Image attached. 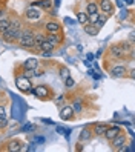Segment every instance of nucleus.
<instances>
[{"instance_id": "5", "label": "nucleus", "mask_w": 135, "mask_h": 152, "mask_svg": "<svg viewBox=\"0 0 135 152\" xmlns=\"http://www.w3.org/2000/svg\"><path fill=\"white\" fill-rule=\"evenodd\" d=\"M111 54H112L114 58H118L120 60V58H124L128 52L121 48V45H112V46H111Z\"/></svg>"}, {"instance_id": "32", "label": "nucleus", "mask_w": 135, "mask_h": 152, "mask_svg": "<svg viewBox=\"0 0 135 152\" xmlns=\"http://www.w3.org/2000/svg\"><path fill=\"white\" fill-rule=\"evenodd\" d=\"M0 97H2V92H0Z\"/></svg>"}, {"instance_id": "1", "label": "nucleus", "mask_w": 135, "mask_h": 152, "mask_svg": "<svg viewBox=\"0 0 135 152\" xmlns=\"http://www.w3.org/2000/svg\"><path fill=\"white\" fill-rule=\"evenodd\" d=\"M19 45L22 48H34L35 46V42H34V32L26 29L22 32V35L19 37Z\"/></svg>"}, {"instance_id": "14", "label": "nucleus", "mask_w": 135, "mask_h": 152, "mask_svg": "<svg viewBox=\"0 0 135 152\" xmlns=\"http://www.w3.org/2000/svg\"><path fill=\"white\" fill-rule=\"evenodd\" d=\"M45 29H46V32H60V25L57 22H46L45 23Z\"/></svg>"}, {"instance_id": "6", "label": "nucleus", "mask_w": 135, "mask_h": 152, "mask_svg": "<svg viewBox=\"0 0 135 152\" xmlns=\"http://www.w3.org/2000/svg\"><path fill=\"white\" fill-rule=\"evenodd\" d=\"M120 132H121V129H120L118 126H111V128H107V129H106V132L103 134V137H104L106 140H109V141H111L114 137L118 135Z\"/></svg>"}, {"instance_id": "28", "label": "nucleus", "mask_w": 135, "mask_h": 152, "mask_svg": "<svg viewBox=\"0 0 135 152\" xmlns=\"http://www.w3.org/2000/svg\"><path fill=\"white\" fill-rule=\"evenodd\" d=\"M72 109H74V112H82V103H80V102L74 103V106H72Z\"/></svg>"}, {"instance_id": "8", "label": "nucleus", "mask_w": 135, "mask_h": 152, "mask_svg": "<svg viewBox=\"0 0 135 152\" xmlns=\"http://www.w3.org/2000/svg\"><path fill=\"white\" fill-rule=\"evenodd\" d=\"M31 92L35 97H40V98H48L49 97V89L46 86H39V88H35V89H31Z\"/></svg>"}, {"instance_id": "12", "label": "nucleus", "mask_w": 135, "mask_h": 152, "mask_svg": "<svg viewBox=\"0 0 135 152\" xmlns=\"http://www.w3.org/2000/svg\"><path fill=\"white\" fill-rule=\"evenodd\" d=\"M45 39H46L48 42H51L52 45H58V43H61V35L58 34V32H48L46 35H45Z\"/></svg>"}, {"instance_id": "10", "label": "nucleus", "mask_w": 135, "mask_h": 152, "mask_svg": "<svg viewBox=\"0 0 135 152\" xmlns=\"http://www.w3.org/2000/svg\"><path fill=\"white\" fill-rule=\"evenodd\" d=\"M40 15H42V11H39V8H35V6L29 8L26 11V19H29V20H39Z\"/></svg>"}, {"instance_id": "30", "label": "nucleus", "mask_w": 135, "mask_h": 152, "mask_svg": "<svg viewBox=\"0 0 135 152\" xmlns=\"http://www.w3.org/2000/svg\"><path fill=\"white\" fill-rule=\"evenodd\" d=\"M0 117H6V109H5V106L0 104Z\"/></svg>"}, {"instance_id": "2", "label": "nucleus", "mask_w": 135, "mask_h": 152, "mask_svg": "<svg viewBox=\"0 0 135 152\" xmlns=\"http://www.w3.org/2000/svg\"><path fill=\"white\" fill-rule=\"evenodd\" d=\"M15 85H17V88H19L22 92H31V89H32L31 80H29L28 77H25V75L17 77V78H15Z\"/></svg>"}, {"instance_id": "24", "label": "nucleus", "mask_w": 135, "mask_h": 152, "mask_svg": "<svg viewBox=\"0 0 135 152\" xmlns=\"http://www.w3.org/2000/svg\"><path fill=\"white\" fill-rule=\"evenodd\" d=\"M65 86H66L68 89L74 88V86H75V80H74L72 77H68V78H65Z\"/></svg>"}, {"instance_id": "11", "label": "nucleus", "mask_w": 135, "mask_h": 152, "mask_svg": "<svg viewBox=\"0 0 135 152\" xmlns=\"http://www.w3.org/2000/svg\"><path fill=\"white\" fill-rule=\"evenodd\" d=\"M6 151H9V152H19V151H22V141L20 140H11V141H8Z\"/></svg>"}, {"instance_id": "15", "label": "nucleus", "mask_w": 135, "mask_h": 152, "mask_svg": "<svg viewBox=\"0 0 135 152\" xmlns=\"http://www.w3.org/2000/svg\"><path fill=\"white\" fill-rule=\"evenodd\" d=\"M37 66H39V60L37 58H28L23 63V69H28V71H34Z\"/></svg>"}, {"instance_id": "29", "label": "nucleus", "mask_w": 135, "mask_h": 152, "mask_svg": "<svg viewBox=\"0 0 135 152\" xmlns=\"http://www.w3.org/2000/svg\"><path fill=\"white\" fill-rule=\"evenodd\" d=\"M11 28L19 29V28H20V22H19V20H12V22H11Z\"/></svg>"}, {"instance_id": "13", "label": "nucleus", "mask_w": 135, "mask_h": 152, "mask_svg": "<svg viewBox=\"0 0 135 152\" xmlns=\"http://www.w3.org/2000/svg\"><path fill=\"white\" fill-rule=\"evenodd\" d=\"M100 10H101L106 15H109V14L114 11L112 2H111V0H101V2H100Z\"/></svg>"}, {"instance_id": "26", "label": "nucleus", "mask_w": 135, "mask_h": 152, "mask_svg": "<svg viewBox=\"0 0 135 152\" xmlns=\"http://www.w3.org/2000/svg\"><path fill=\"white\" fill-rule=\"evenodd\" d=\"M60 77L61 78H68L69 77V69L68 68H61L60 69Z\"/></svg>"}, {"instance_id": "16", "label": "nucleus", "mask_w": 135, "mask_h": 152, "mask_svg": "<svg viewBox=\"0 0 135 152\" xmlns=\"http://www.w3.org/2000/svg\"><path fill=\"white\" fill-rule=\"evenodd\" d=\"M54 46H55V45H52V43H51V42H48L46 39H45L43 42H40V43H39V49H40L42 52L52 51V49H54Z\"/></svg>"}, {"instance_id": "17", "label": "nucleus", "mask_w": 135, "mask_h": 152, "mask_svg": "<svg viewBox=\"0 0 135 152\" xmlns=\"http://www.w3.org/2000/svg\"><path fill=\"white\" fill-rule=\"evenodd\" d=\"M85 32L88 35H97L98 34V28L95 25H92V23H86L85 25Z\"/></svg>"}, {"instance_id": "22", "label": "nucleus", "mask_w": 135, "mask_h": 152, "mask_svg": "<svg viewBox=\"0 0 135 152\" xmlns=\"http://www.w3.org/2000/svg\"><path fill=\"white\" fill-rule=\"evenodd\" d=\"M95 12H98V5L94 3V2H89L88 3V12L86 14H95Z\"/></svg>"}, {"instance_id": "23", "label": "nucleus", "mask_w": 135, "mask_h": 152, "mask_svg": "<svg viewBox=\"0 0 135 152\" xmlns=\"http://www.w3.org/2000/svg\"><path fill=\"white\" fill-rule=\"evenodd\" d=\"M106 19H107V15L104 14V15H98V19H97V22L94 23L97 28H101V26L104 25V22H106Z\"/></svg>"}, {"instance_id": "21", "label": "nucleus", "mask_w": 135, "mask_h": 152, "mask_svg": "<svg viewBox=\"0 0 135 152\" xmlns=\"http://www.w3.org/2000/svg\"><path fill=\"white\" fill-rule=\"evenodd\" d=\"M92 137V131H89V129H83L82 134H80V140L82 141H86Z\"/></svg>"}, {"instance_id": "18", "label": "nucleus", "mask_w": 135, "mask_h": 152, "mask_svg": "<svg viewBox=\"0 0 135 152\" xmlns=\"http://www.w3.org/2000/svg\"><path fill=\"white\" fill-rule=\"evenodd\" d=\"M106 129H107V126L106 124H95L94 126V131H92V134H95V135H103V134L106 132Z\"/></svg>"}, {"instance_id": "4", "label": "nucleus", "mask_w": 135, "mask_h": 152, "mask_svg": "<svg viewBox=\"0 0 135 152\" xmlns=\"http://www.w3.org/2000/svg\"><path fill=\"white\" fill-rule=\"evenodd\" d=\"M2 35H3V40H6V42H14V40H19V37L22 35V31H20V29L9 28V29H6Z\"/></svg>"}, {"instance_id": "19", "label": "nucleus", "mask_w": 135, "mask_h": 152, "mask_svg": "<svg viewBox=\"0 0 135 152\" xmlns=\"http://www.w3.org/2000/svg\"><path fill=\"white\" fill-rule=\"evenodd\" d=\"M11 28V20H8V19H0V32H5L6 29H9Z\"/></svg>"}, {"instance_id": "25", "label": "nucleus", "mask_w": 135, "mask_h": 152, "mask_svg": "<svg viewBox=\"0 0 135 152\" xmlns=\"http://www.w3.org/2000/svg\"><path fill=\"white\" fill-rule=\"evenodd\" d=\"M43 40H45V35H43V34H40V32H39V34H34L35 46H39V43H40V42H43Z\"/></svg>"}, {"instance_id": "31", "label": "nucleus", "mask_w": 135, "mask_h": 152, "mask_svg": "<svg viewBox=\"0 0 135 152\" xmlns=\"http://www.w3.org/2000/svg\"><path fill=\"white\" fill-rule=\"evenodd\" d=\"M0 17H3V11L2 10H0Z\"/></svg>"}, {"instance_id": "9", "label": "nucleus", "mask_w": 135, "mask_h": 152, "mask_svg": "<svg viewBox=\"0 0 135 152\" xmlns=\"http://www.w3.org/2000/svg\"><path fill=\"white\" fill-rule=\"evenodd\" d=\"M126 66H123V65H118V66H114L112 69H111V75L112 77H115V78H120V77H124L126 75Z\"/></svg>"}, {"instance_id": "27", "label": "nucleus", "mask_w": 135, "mask_h": 152, "mask_svg": "<svg viewBox=\"0 0 135 152\" xmlns=\"http://www.w3.org/2000/svg\"><path fill=\"white\" fill-rule=\"evenodd\" d=\"M8 126V118L6 117H0V129H5Z\"/></svg>"}, {"instance_id": "20", "label": "nucleus", "mask_w": 135, "mask_h": 152, "mask_svg": "<svg viewBox=\"0 0 135 152\" xmlns=\"http://www.w3.org/2000/svg\"><path fill=\"white\" fill-rule=\"evenodd\" d=\"M77 20H78V23H82V25L89 23V22H88V14H86L85 11H78V12H77Z\"/></svg>"}, {"instance_id": "3", "label": "nucleus", "mask_w": 135, "mask_h": 152, "mask_svg": "<svg viewBox=\"0 0 135 152\" xmlns=\"http://www.w3.org/2000/svg\"><path fill=\"white\" fill-rule=\"evenodd\" d=\"M111 146L112 149L115 151H124V146H126V135H123V134L120 132L117 137H114L111 140Z\"/></svg>"}, {"instance_id": "7", "label": "nucleus", "mask_w": 135, "mask_h": 152, "mask_svg": "<svg viewBox=\"0 0 135 152\" xmlns=\"http://www.w3.org/2000/svg\"><path fill=\"white\" fill-rule=\"evenodd\" d=\"M74 117V109L72 106H63L60 111V118L61 120H71Z\"/></svg>"}]
</instances>
